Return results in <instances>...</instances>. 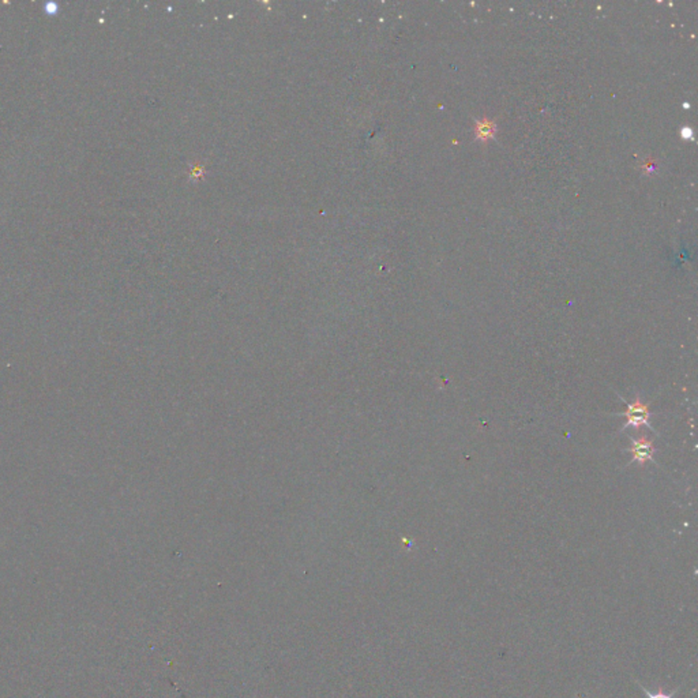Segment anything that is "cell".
Instances as JSON below:
<instances>
[{"label": "cell", "mask_w": 698, "mask_h": 698, "mask_svg": "<svg viewBox=\"0 0 698 698\" xmlns=\"http://www.w3.org/2000/svg\"><path fill=\"white\" fill-rule=\"evenodd\" d=\"M622 401L626 403L624 398H622ZM626 411L618 413L619 416H625L627 419L626 424L622 427V430H626L627 427H634V429L648 427L649 430L653 431L651 423H649V417H651L649 405L643 403L638 395L636 397V400L633 403H626Z\"/></svg>", "instance_id": "1"}, {"label": "cell", "mask_w": 698, "mask_h": 698, "mask_svg": "<svg viewBox=\"0 0 698 698\" xmlns=\"http://www.w3.org/2000/svg\"><path fill=\"white\" fill-rule=\"evenodd\" d=\"M631 446L627 449L629 453H631V461L630 463H637L638 466H644L646 463H653L655 460V446L651 439H648L645 435H641L640 438H631Z\"/></svg>", "instance_id": "2"}, {"label": "cell", "mask_w": 698, "mask_h": 698, "mask_svg": "<svg viewBox=\"0 0 698 698\" xmlns=\"http://www.w3.org/2000/svg\"><path fill=\"white\" fill-rule=\"evenodd\" d=\"M495 123L492 120H488V119H482V120H478L476 122V125H475V134H476V138L480 140V141H488L490 138L494 137L495 134Z\"/></svg>", "instance_id": "3"}, {"label": "cell", "mask_w": 698, "mask_h": 698, "mask_svg": "<svg viewBox=\"0 0 698 698\" xmlns=\"http://www.w3.org/2000/svg\"><path fill=\"white\" fill-rule=\"evenodd\" d=\"M637 683H638V682H637ZM638 686H640V689L644 692L645 694H646V697L648 698H674L675 697V694H677V692H678V690H672L671 693H665V692L660 690V692H658V693H651L649 690H646V689H645L643 685H640V683H638Z\"/></svg>", "instance_id": "4"}]
</instances>
